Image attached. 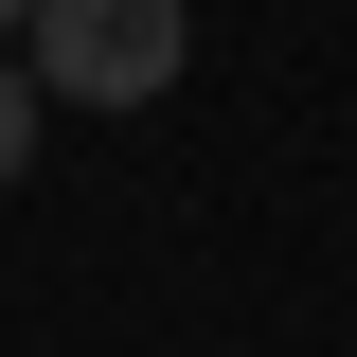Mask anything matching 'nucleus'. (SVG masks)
Masks as SVG:
<instances>
[{
	"label": "nucleus",
	"instance_id": "f257e3e1",
	"mask_svg": "<svg viewBox=\"0 0 357 357\" xmlns=\"http://www.w3.org/2000/svg\"><path fill=\"white\" fill-rule=\"evenodd\" d=\"M178 0H36V54L18 72L54 89V107H143V89H178Z\"/></svg>",
	"mask_w": 357,
	"mask_h": 357
},
{
	"label": "nucleus",
	"instance_id": "f03ea898",
	"mask_svg": "<svg viewBox=\"0 0 357 357\" xmlns=\"http://www.w3.org/2000/svg\"><path fill=\"white\" fill-rule=\"evenodd\" d=\"M36 107H54V89L18 72V54H0V178H36Z\"/></svg>",
	"mask_w": 357,
	"mask_h": 357
},
{
	"label": "nucleus",
	"instance_id": "7ed1b4c3",
	"mask_svg": "<svg viewBox=\"0 0 357 357\" xmlns=\"http://www.w3.org/2000/svg\"><path fill=\"white\" fill-rule=\"evenodd\" d=\"M18 18H36V0H0V36H18Z\"/></svg>",
	"mask_w": 357,
	"mask_h": 357
}]
</instances>
